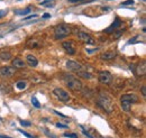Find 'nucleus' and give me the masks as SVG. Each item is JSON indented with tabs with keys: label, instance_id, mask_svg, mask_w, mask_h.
Listing matches in <instances>:
<instances>
[{
	"label": "nucleus",
	"instance_id": "aec40b11",
	"mask_svg": "<svg viewBox=\"0 0 146 138\" xmlns=\"http://www.w3.org/2000/svg\"><path fill=\"white\" fill-rule=\"evenodd\" d=\"M32 104H33L35 108H37V109L40 108V104H39V101L37 100L36 97H33V98H32Z\"/></svg>",
	"mask_w": 146,
	"mask_h": 138
},
{
	"label": "nucleus",
	"instance_id": "72a5a7b5",
	"mask_svg": "<svg viewBox=\"0 0 146 138\" xmlns=\"http://www.w3.org/2000/svg\"><path fill=\"white\" fill-rule=\"evenodd\" d=\"M50 17H51L50 14H44V15H43V18H45V19H46V18H50Z\"/></svg>",
	"mask_w": 146,
	"mask_h": 138
},
{
	"label": "nucleus",
	"instance_id": "7c9ffc66",
	"mask_svg": "<svg viewBox=\"0 0 146 138\" xmlns=\"http://www.w3.org/2000/svg\"><path fill=\"white\" fill-rule=\"evenodd\" d=\"M142 93H143V96H144V97H146V88H145V86H142Z\"/></svg>",
	"mask_w": 146,
	"mask_h": 138
},
{
	"label": "nucleus",
	"instance_id": "412c9836",
	"mask_svg": "<svg viewBox=\"0 0 146 138\" xmlns=\"http://www.w3.org/2000/svg\"><path fill=\"white\" fill-rule=\"evenodd\" d=\"M18 131L20 134H23L24 136H26L27 138H37L36 136H33V135H29L28 133H26V131H24V130H21V129H18Z\"/></svg>",
	"mask_w": 146,
	"mask_h": 138
},
{
	"label": "nucleus",
	"instance_id": "4be33fe9",
	"mask_svg": "<svg viewBox=\"0 0 146 138\" xmlns=\"http://www.w3.org/2000/svg\"><path fill=\"white\" fill-rule=\"evenodd\" d=\"M51 2H54V0H44V1L40 2V5L42 6H48V7H51V6H53V5H51Z\"/></svg>",
	"mask_w": 146,
	"mask_h": 138
},
{
	"label": "nucleus",
	"instance_id": "2eb2a0df",
	"mask_svg": "<svg viewBox=\"0 0 146 138\" xmlns=\"http://www.w3.org/2000/svg\"><path fill=\"white\" fill-rule=\"evenodd\" d=\"M100 57L105 61H109V60H113L116 57V52H106L100 55Z\"/></svg>",
	"mask_w": 146,
	"mask_h": 138
},
{
	"label": "nucleus",
	"instance_id": "c85d7f7f",
	"mask_svg": "<svg viewBox=\"0 0 146 138\" xmlns=\"http://www.w3.org/2000/svg\"><path fill=\"white\" fill-rule=\"evenodd\" d=\"M38 15H33V16H28V17L24 18V20H28V19H32V18H37Z\"/></svg>",
	"mask_w": 146,
	"mask_h": 138
},
{
	"label": "nucleus",
	"instance_id": "f03ea898",
	"mask_svg": "<svg viewBox=\"0 0 146 138\" xmlns=\"http://www.w3.org/2000/svg\"><path fill=\"white\" fill-rule=\"evenodd\" d=\"M138 97L134 93H127V94H123L120 97V101H121V108L124 111L129 112L130 111V107L131 104H137L138 102Z\"/></svg>",
	"mask_w": 146,
	"mask_h": 138
},
{
	"label": "nucleus",
	"instance_id": "5701e85b",
	"mask_svg": "<svg viewBox=\"0 0 146 138\" xmlns=\"http://www.w3.org/2000/svg\"><path fill=\"white\" fill-rule=\"evenodd\" d=\"M134 0H127V1H124L121 2V6H128V5H134Z\"/></svg>",
	"mask_w": 146,
	"mask_h": 138
},
{
	"label": "nucleus",
	"instance_id": "393cba45",
	"mask_svg": "<svg viewBox=\"0 0 146 138\" xmlns=\"http://www.w3.org/2000/svg\"><path fill=\"white\" fill-rule=\"evenodd\" d=\"M113 34V36H115V39H117V38H119L120 36H121V34H123V31H118L117 33H112Z\"/></svg>",
	"mask_w": 146,
	"mask_h": 138
},
{
	"label": "nucleus",
	"instance_id": "6ab92c4d",
	"mask_svg": "<svg viewBox=\"0 0 146 138\" xmlns=\"http://www.w3.org/2000/svg\"><path fill=\"white\" fill-rule=\"evenodd\" d=\"M31 11V7H28V8H26L25 10H16L15 13L17 14V15H23V16H25V15H27L28 13Z\"/></svg>",
	"mask_w": 146,
	"mask_h": 138
},
{
	"label": "nucleus",
	"instance_id": "7ed1b4c3",
	"mask_svg": "<svg viewBox=\"0 0 146 138\" xmlns=\"http://www.w3.org/2000/svg\"><path fill=\"white\" fill-rule=\"evenodd\" d=\"M63 80H64L66 86L69 89L73 90V91H81L82 90L81 81L78 78H75L74 75H72V74H64L63 75Z\"/></svg>",
	"mask_w": 146,
	"mask_h": 138
},
{
	"label": "nucleus",
	"instance_id": "f704fd0d",
	"mask_svg": "<svg viewBox=\"0 0 146 138\" xmlns=\"http://www.w3.org/2000/svg\"><path fill=\"white\" fill-rule=\"evenodd\" d=\"M98 48H94V50H87V53H93V52H96Z\"/></svg>",
	"mask_w": 146,
	"mask_h": 138
},
{
	"label": "nucleus",
	"instance_id": "c756f323",
	"mask_svg": "<svg viewBox=\"0 0 146 138\" xmlns=\"http://www.w3.org/2000/svg\"><path fill=\"white\" fill-rule=\"evenodd\" d=\"M82 130H83V134H84V135H86L87 137H89V138H93V137H92V136H91V135H89V133H88V131H86V130H84L83 128H82Z\"/></svg>",
	"mask_w": 146,
	"mask_h": 138
},
{
	"label": "nucleus",
	"instance_id": "ddd939ff",
	"mask_svg": "<svg viewBox=\"0 0 146 138\" xmlns=\"http://www.w3.org/2000/svg\"><path fill=\"white\" fill-rule=\"evenodd\" d=\"M26 63H28V65L32 66V68H36L37 65H38V60H37L34 55H31L29 54L26 57Z\"/></svg>",
	"mask_w": 146,
	"mask_h": 138
},
{
	"label": "nucleus",
	"instance_id": "a878e982",
	"mask_svg": "<svg viewBox=\"0 0 146 138\" xmlns=\"http://www.w3.org/2000/svg\"><path fill=\"white\" fill-rule=\"evenodd\" d=\"M64 136L65 137H68V138H78V135L76 134H64Z\"/></svg>",
	"mask_w": 146,
	"mask_h": 138
},
{
	"label": "nucleus",
	"instance_id": "1a4fd4ad",
	"mask_svg": "<svg viewBox=\"0 0 146 138\" xmlns=\"http://www.w3.org/2000/svg\"><path fill=\"white\" fill-rule=\"evenodd\" d=\"M15 72H16L15 68L2 66V68H0V78H9V76H11Z\"/></svg>",
	"mask_w": 146,
	"mask_h": 138
},
{
	"label": "nucleus",
	"instance_id": "f257e3e1",
	"mask_svg": "<svg viewBox=\"0 0 146 138\" xmlns=\"http://www.w3.org/2000/svg\"><path fill=\"white\" fill-rule=\"evenodd\" d=\"M97 104L102 110H105L108 113H111L113 111V108H115V104L112 102V99L110 98L108 94H106V93H100L99 94V97L97 99Z\"/></svg>",
	"mask_w": 146,
	"mask_h": 138
},
{
	"label": "nucleus",
	"instance_id": "f8f14e48",
	"mask_svg": "<svg viewBox=\"0 0 146 138\" xmlns=\"http://www.w3.org/2000/svg\"><path fill=\"white\" fill-rule=\"evenodd\" d=\"M135 72H136V75H137V76H144V75L146 74V63L145 62L139 63V64L136 66Z\"/></svg>",
	"mask_w": 146,
	"mask_h": 138
},
{
	"label": "nucleus",
	"instance_id": "473e14b6",
	"mask_svg": "<svg viewBox=\"0 0 146 138\" xmlns=\"http://www.w3.org/2000/svg\"><path fill=\"white\" fill-rule=\"evenodd\" d=\"M69 2H71V3H75V2H82V0H69Z\"/></svg>",
	"mask_w": 146,
	"mask_h": 138
},
{
	"label": "nucleus",
	"instance_id": "2f4dec72",
	"mask_svg": "<svg viewBox=\"0 0 146 138\" xmlns=\"http://www.w3.org/2000/svg\"><path fill=\"white\" fill-rule=\"evenodd\" d=\"M55 113H56V115H57V116H60V117H61V118H66V117H65V116H64V115H62V113H60V112H58V111H54Z\"/></svg>",
	"mask_w": 146,
	"mask_h": 138
},
{
	"label": "nucleus",
	"instance_id": "9d476101",
	"mask_svg": "<svg viewBox=\"0 0 146 138\" xmlns=\"http://www.w3.org/2000/svg\"><path fill=\"white\" fill-rule=\"evenodd\" d=\"M120 26H121V20H120L119 18H116L115 21L110 25L109 27L105 29V33H107V34H112V33H113L115 31H117Z\"/></svg>",
	"mask_w": 146,
	"mask_h": 138
},
{
	"label": "nucleus",
	"instance_id": "4468645a",
	"mask_svg": "<svg viewBox=\"0 0 146 138\" xmlns=\"http://www.w3.org/2000/svg\"><path fill=\"white\" fill-rule=\"evenodd\" d=\"M13 66H14L15 69H16V68L23 69V68L26 66V63H25L21 58H14V60H13Z\"/></svg>",
	"mask_w": 146,
	"mask_h": 138
},
{
	"label": "nucleus",
	"instance_id": "f3484780",
	"mask_svg": "<svg viewBox=\"0 0 146 138\" xmlns=\"http://www.w3.org/2000/svg\"><path fill=\"white\" fill-rule=\"evenodd\" d=\"M26 86H27V83H26L25 81H18V82L16 83V88H17L18 90H24Z\"/></svg>",
	"mask_w": 146,
	"mask_h": 138
},
{
	"label": "nucleus",
	"instance_id": "bb28decb",
	"mask_svg": "<svg viewBox=\"0 0 146 138\" xmlns=\"http://www.w3.org/2000/svg\"><path fill=\"white\" fill-rule=\"evenodd\" d=\"M56 127H58V128H69V126H66V125H63V123H60V122H57L56 123Z\"/></svg>",
	"mask_w": 146,
	"mask_h": 138
},
{
	"label": "nucleus",
	"instance_id": "39448f33",
	"mask_svg": "<svg viewBox=\"0 0 146 138\" xmlns=\"http://www.w3.org/2000/svg\"><path fill=\"white\" fill-rule=\"evenodd\" d=\"M53 93L58 98V100H61V101L66 102V101L70 100V94H69L65 90H63V89H61V88H55Z\"/></svg>",
	"mask_w": 146,
	"mask_h": 138
},
{
	"label": "nucleus",
	"instance_id": "c9c22d12",
	"mask_svg": "<svg viewBox=\"0 0 146 138\" xmlns=\"http://www.w3.org/2000/svg\"><path fill=\"white\" fill-rule=\"evenodd\" d=\"M0 138H10V137H7V136H3V135H0Z\"/></svg>",
	"mask_w": 146,
	"mask_h": 138
},
{
	"label": "nucleus",
	"instance_id": "a211bd4d",
	"mask_svg": "<svg viewBox=\"0 0 146 138\" xmlns=\"http://www.w3.org/2000/svg\"><path fill=\"white\" fill-rule=\"evenodd\" d=\"M27 45H28V47H31V48H33V47H37L38 45H39V43L35 40V39H32V40H29L28 43H27Z\"/></svg>",
	"mask_w": 146,
	"mask_h": 138
},
{
	"label": "nucleus",
	"instance_id": "423d86ee",
	"mask_svg": "<svg viewBox=\"0 0 146 138\" xmlns=\"http://www.w3.org/2000/svg\"><path fill=\"white\" fill-rule=\"evenodd\" d=\"M98 80L104 84H110L112 81V75L108 71H101V72H99Z\"/></svg>",
	"mask_w": 146,
	"mask_h": 138
},
{
	"label": "nucleus",
	"instance_id": "e433bc0d",
	"mask_svg": "<svg viewBox=\"0 0 146 138\" xmlns=\"http://www.w3.org/2000/svg\"><path fill=\"white\" fill-rule=\"evenodd\" d=\"M143 1H145V0H143Z\"/></svg>",
	"mask_w": 146,
	"mask_h": 138
},
{
	"label": "nucleus",
	"instance_id": "0eeeda50",
	"mask_svg": "<svg viewBox=\"0 0 146 138\" xmlns=\"http://www.w3.org/2000/svg\"><path fill=\"white\" fill-rule=\"evenodd\" d=\"M78 38L82 42V43H84V44H87V45H93L96 42H94V39L92 38V36H90L89 34H87V33H84V32H79L78 33Z\"/></svg>",
	"mask_w": 146,
	"mask_h": 138
},
{
	"label": "nucleus",
	"instance_id": "dca6fc26",
	"mask_svg": "<svg viewBox=\"0 0 146 138\" xmlns=\"http://www.w3.org/2000/svg\"><path fill=\"white\" fill-rule=\"evenodd\" d=\"M11 58V54L9 52H0V60L2 61H9Z\"/></svg>",
	"mask_w": 146,
	"mask_h": 138
},
{
	"label": "nucleus",
	"instance_id": "9b49d317",
	"mask_svg": "<svg viewBox=\"0 0 146 138\" xmlns=\"http://www.w3.org/2000/svg\"><path fill=\"white\" fill-rule=\"evenodd\" d=\"M73 44H74V43H73L72 40L64 42V43H62V47L64 48V51L68 53V54L74 55V54H75V46H74Z\"/></svg>",
	"mask_w": 146,
	"mask_h": 138
},
{
	"label": "nucleus",
	"instance_id": "20e7f679",
	"mask_svg": "<svg viewBox=\"0 0 146 138\" xmlns=\"http://www.w3.org/2000/svg\"><path fill=\"white\" fill-rule=\"evenodd\" d=\"M70 34H71V27L66 24H60L54 29V36L56 39H63Z\"/></svg>",
	"mask_w": 146,
	"mask_h": 138
},
{
	"label": "nucleus",
	"instance_id": "b1692460",
	"mask_svg": "<svg viewBox=\"0 0 146 138\" xmlns=\"http://www.w3.org/2000/svg\"><path fill=\"white\" fill-rule=\"evenodd\" d=\"M20 125H21V126H24V127H29V126H31V122H29V121L20 120Z\"/></svg>",
	"mask_w": 146,
	"mask_h": 138
},
{
	"label": "nucleus",
	"instance_id": "6e6552de",
	"mask_svg": "<svg viewBox=\"0 0 146 138\" xmlns=\"http://www.w3.org/2000/svg\"><path fill=\"white\" fill-rule=\"evenodd\" d=\"M66 68L70 70V71L74 72V73H76V72H79V71L84 69V66H82L80 63H78L75 61H68L66 62Z\"/></svg>",
	"mask_w": 146,
	"mask_h": 138
},
{
	"label": "nucleus",
	"instance_id": "cd10ccee",
	"mask_svg": "<svg viewBox=\"0 0 146 138\" xmlns=\"http://www.w3.org/2000/svg\"><path fill=\"white\" fill-rule=\"evenodd\" d=\"M7 14V10L6 9H2V10H0V18L2 17V16H5Z\"/></svg>",
	"mask_w": 146,
	"mask_h": 138
}]
</instances>
